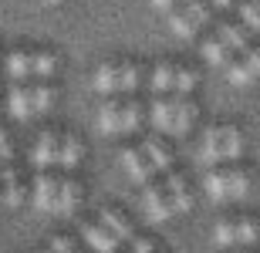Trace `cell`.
I'll list each match as a JSON object with an SVG mask.
<instances>
[{
  "label": "cell",
  "mask_w": 260,
  "mask_h": 253,
  "mask_svg": "<svg viewBox=\"0 0 260 253\" xmlns=\"http://www.w3.org/2000/svg\"><path fill=\"white\" fill-rule=\"evenodd\" d=\"M260 240V223L250 216H237V220H223L213 230V243L230 250V246H253Z\"/></svg>",
  "instance_id": "cell-4"
},
{
  "label": "cell",
  "mask_w": 260,
  "mask_h": 253,
  "mask_svg": "<svg viewBox=\"0 0 260 253\" xmlns=\"http://www.w3.org/2000/svg\"><path fill=\"white\" fill-rule=\"evenodd\" d=\"M128 250H132V253H166L162 246L152 243L149 236H132V240H128Z\"/></svg>",
  "instance_id": "cell-30"
},
{
  "label": "cell",
  "mask_w": 260,
  "mask_h": 253,
  "mask_svg": "<svg viewBox=\"0 0 260 253\" xmlns=\"http://www.w3.org/2000/svg\"><path fill=\"white\" fill-rule=\"evenodd\" d=\"M7 112L17 122H27V118H34V112H30V85H10L7 91Z\"/></svg>",
  "instance_id": "cell-18"
},
{
  "label": "cell",
  "mask_w": 260,
  "mask_h": 253,
  "mask_svg": "<svg viewBox=\"0 0 260 253\" xmlns=\"http://www.w3.org/2000/svg\"><path fill=\"white\" fill-rule=\"evenodd\" d=\"M85 189L71 179V175H58V196H54V216H71L81 206Z\"/></svg>",
  "instance_id": "cell-13"
},
{
  "label": "cell",
  "mask_w": 260,
  "mask_h": 253,
  "mask_svg": "<svg viewBox=\"0 0 260 253\" xmlns=\"http://www.w3.org/2000/svg\"><path fill=\"white\" fill-rule=\"evenodd\" d=\"M142 118H145V108L135 98H125V101L108 98L105 105L98 108V132H105V135H128V132H135L142 125Z\"/></svg>",
  "instance_id": "cell-2"
},
{
  "label": "cell",
  "mask_w": 260,
  "mask_h": 253,
  "mask_svg": "<svg viewBox=\"0 0 260 253\" xmlns=\"http://www.w3.org/2000/svg\"><path fill=\"white\" fill-rule=\"evenodd\" d=\"M203 58L210 61L213 68H223V71H226V68H230V61H233V51L226 48L220 38H206V41H203Z\"/></svg>",
  "instance_id": "cell-23"
},
{
  "label": "cell",
  "mask_w": 260,
  "mask_h": 253,
  "mask_svg": "<svg viewBox=\"0 0 260 253\" xmlns=\"http://www.w3.org/2000/svg\"><path fill=\"white\" fill-rule=\"evenodd\" d=\"M10 162H14V142L7 128H0V166H10Z\"/></svg>",
  "instance_id": "cell-31"
},
{
  "label": "cell",
  "mask_w": 260,
  "mask_h": 253,
  "mask_svg": "<svg viewBox=\"0 0 260 253\" xmlns=\"http://www.w3.org/2000/svg\"><path fill=\"white\" fill-rule=\"evenodd\" d=\"M155 10H176V4H183V0H149Z\"/></svg>",
  "instance_id": "cell-32"
},
{
  "label": "cell",
  "mask_w": 260,
  "mask_h": 253,
  "mask_svg": "<svg viewBox=\"0 0 260 253\" xmlns=\"http://www.w3.org/2000/svg\"><path fill=\"white\" fill-rule=\"evenodd\" d=\"M162 189L169 193L176 213H189V209H193V193H189V183H186L183 172H176V169H173V172H166L162 175Z\"/></svg>",
  "instance_id": "cell-14"
},
{
  "label": "cell",
  "mask_w": 260,
  "mask_h": 253,
  "mask_svg": "<svg viewBox=\"0 0 260 253\" xmlns=\"http://www.w3.org/2000/svg\"><path fill=\"white\" fill-rule=\"evenodd\" d=\"M24 196H27V189H24V179H20L17 166L10 162V166H0V203L10 206V209H17L20 203H24Z\"/></svg>",
  "instance_id": "cell-9"
},
{
  "label": "cell",
  "mask_w": 260,
  "mask_h": 253,
  "mask_svg": "<svg viewBox=\"0 0 260 253\" xmlns=\"http://www.w3.org/2000/svg\"><path fill=\"white\" fill-rule=\"evenodd\" d=\"M142 88V68L135 61H122L118 64V95H135Z\"/></svg>",
  "instance_id": "cell-25"
},
{
  "label": "cell",
  "mask_w": 260,
  "mask_h": 253,
  "mask_svg": "<svg viewBox=\"0 0 260 253\" xmlns=\"http://www.w3.org/2000/svg\"><path fill=\"white\" fill-rule=\"evenodd\" d=\"M38 253H51V250H48V246H44V250H38Z\"/></svg>",
  "instance_id": "cell-35"
},
{
  "label": "cell",
  "mask_w": 260,
  "mask_h": 253,
  "mask_svg": "<svg viewBox=\"0 0 260 253\" xmlns=\"http://www.w3.org/2000/svg\"><path fill=\"white\" fill-rule=\"evenodd\" d=\"M210 7H216V10H223V7H230V0H206Z\"/></svg>",
  "instance_id": "cell-33"
},
{
  "label": "cell",
  "mask_w": 260,
  "mask_h": 253,
  "mask_svg": "<svg viewBox=\"0 0 260 253\" xmlns=\"http://www.w3.org/2000/svg\"><path fill=\"white\" fill-rule=\"evenodd\" d=\"M81 156H85V146L78 142L75 135H61V152H58V169H64V172H71V169L81 162Z\"/></svg>",
  "instance_id": "cell-22"
},
{
  "label": "cell",
  "mask_w": 260,
  "mask_h": 253,
  "mask_svg": "<svg viewBox=\"0 0 260 253\" xmlns=\"http://www.w3.org/2000/svg\"><path fill=\"white\" fill-rule=\"evenodd\" d=\"M203 189L213 203H230V199H243L250 189V175L247 169L226 166V169H210L203 175Z\"/></svg>",
  "instance_id": "cell-3"
},
{
  "label": "cell",
  "mask_w": 260,
  "mask_h": 253,
  "mask_svg": "<svg viewBox=\"0 0 260 253\" xmlns=\"http://www.w3.org/2000/svg\"><path fill=\"white\" fill-rule=\"evenodd\" d=\"M142 152H145V159L152 162L155 172H162V175L173 172V162H176V159H173V149L166 146L162 138H145V142H142Z\"/></svg>",
  "instance_id": "cell-16"
},
{
  "label": "cell",
  "mask_w": 260,
  "mask_h": 253,
  "mask_svg": "<svg viewBox=\"0 0 260 253\" xmlns=\"http://www.w3.org/2000/svg\"><path fill=\"white\" fill-rule=\"evenodd\" d=\"M54 196H58V175L54 172H38L34 175V189H30V203L38 213H54Z\"/></svg>",
  "instance_id": "cell-12"
},
{
  "label": "cell",
  "mask_w": 260,
  "mask_h": 253,
  "mask_svg": "<svg viewBox=\"0 0 260 253\" xmlns=\"http://www.w3.org/2000/svg\"><path fill=\"white\" fill-rule=\"evenodd\" d=\"M196 118H200V108H196L193 98H179L173 95V112H169V132L166 135H186L189 128L196 125Z\"/></svg>",
  "instance_id": "cell-8"
},
{
  "label": "cell",
  "mask_w": 260,
  "mask_h": 253,
  "mask_svg": "<svg viewBox=\"0 0 260 253\" xmlns=\"http://www.w3.org/2000/svg\"><path fill=\"white\" fill-rule=\"evenodd\" d=\"M196 85H200V75H196L193 68H176V78H173V95L189 98V95L196 91Z\"/></svg>",
  "instance_id": "cell-27"
},
{
  "label": "cell",
  "mask_w": 260,
  "mask_h": 253,
  "mask_svg": "<svg viewBox=\"0 0 260 253\" xmlns=\"http://www.w3.org/2000/svg\"><path fill=\"white\" fill-rule=\"evenodd\" d=\"M7 78L17 85L24 78H34V54L30 51H10L7 54Z\"/></svg>",
  "instance_id": "cell-20"
},
{
  "label": "cell",
  "mask_w": 260,
  "mask_h": 253,
  "mask_svg": "<svg viewBox=\"0 0 260 253\" xmlns=\"http://www.w3.org/2000/svg\"><path fill=\"white\" fill-rule=\"evenodd\" d=\"M98 226H102L105 233H112L118 243H128V240L135 236L132 223H128L125 213H118V209H102V213H98Z\"/></svg>",
  "instance_id": "cell-15"
},
{
  "label": "cell",
  "mask_w": 260,
  "mask_h": 253,
  "mask_svg": "<svg viewBox=\"0 0 260 253\" xmlns=\"http://www.w3.org/2000/svg\"><path fill=\"white\" fill-rule=\"evenodd\" d=\"M30 54H34V78L38 81L51 78V75L58 71V58H54L51 51H30Z\"/></svg>",
  "instance_id": "cell-28"
},
{
  "label": "cell",
  "mask_w": 260,
  "mask_h": 253,
  "mask_svg": "<svg viewBox=\"0 0 260 253\" xmlns=\"http://www.w3.org/2000/svg\"><path fill=\"white\" fill-rule=\"evenodd\" d=\"M216 38H220L233 54H247V51L253 48L250 44V30L237 27V24H220V27H216Z\"/></svg>",
  "instance_id": "cell-19"
},
{
  "label": "cell",
  "mask_w": 260,
  "mask_h": 253,
  "mask_svg": "<svg viewBox=\"0 0 260 253\" xmlns=\"http://www.w3.org/2000/svg\"><path fill=\"white\" fill-rule=\"evenodd\" d=\"M240 20H243V27H247V30H253V34H260V7L253 4V0L240 7Z\"/></svg>",
  "instance_id": "cell-29"
},
{
  "label": "cell",
  "mask_w": 260,
  "mask_h": 253,
  "mask_svg": "<svg viewBox=\"0 0 260 253\" xmlns=\"http://www.w3.org/2000/svg\"><path fill=\"white\" fill-rule=\"evenodd\" d=\"M44 4H64V0H44Z\"/></svg>",
  "instance_id": "cell-34"
},
{
  "label": "cell",
  "mask_w": 260,
  "mask_h": 253,
  "mask_svg": "<svg viewBox=\"0 0 260 253\" xmlns=\"http://www.w3.org/2000/svg\"><path fill=\"white\" fill-rule=\"evenodd\" d=\"M173 78H176V68L173 64H155L152 75H149V88H152V95L155 98H166V95H173Z\"/></svg>",
  "instance_id": "cell-21"
},
{
  "label": "cell",
  "mask_w": 260,
  "mask_h": 253,
  "mask_svg": "<svg viewBox=\"0 0 260 253\" xmlns=\"http://www.w3.org/2000/svg\"><path fill=\"white\" fill-rule=\"evenodd\" d=\"M142 213L152 220V223H166L176 216V206L169 199V193L162 189V183H149L142 186Z\"/></svg>",
  "instance_id": "cell-6"
},
{
  "label": "cell",
  "mask_w": 260,
  "mask_h": 253,
  "mask_svg": "<svg viewBox=\"0 0 260 253\" xmlns=\"http://www.w3.org/2000/svg\"><path fill=\"white\" fill-rule=\"evenodd\" d=\"M51 105H54V88L44 85V81L30 85V112H34V115H44Z\"/></svg>",
  "instance_id": "cell-26"
},
{
  "label": "cell",
  "mask_w": 260,
  "mask_h": 253,
  "mask_svg": "<svg viewBox=\"0 0 260 253\" xmlns=\"http://www.w3.org/2000/svg\"><path fill=\"white\" fill-rule=\"evenodd\" d=\"M95 91L98 95H118V64H112V61H105V64H98L95 71Z\"/></svg>",
  "instance_id": "cell-24"
},
{
  "label": "cell",
  "mask_w": 260,
  "mask_h": 253,
  "mask_svg": "<svg viewBox=\"0 0 260 253\" xmlns=\"http://www.w3.org/2000/svg\"><path fill=\"white\" fill-rule=\"evenodd\" d=\"M240 156H243V135L233 125L210 128L200 138V149H196V162L200 166H220V162H233Z\"/></svg>",
  "instance_id": "cell-1"
},
{
  "label": "cell",
  "mask_w": 260,
  "mask_h": 253,
  "mask_svg": "<svg viewBox=\"0 0 260 253\" xmlns=\"http://www.w3.org/2000/svg\"><path fill=\"white\" fill-rule=\"evenodd\" d=\"M81 236H85V243L91 246V253H122L118 250L122 243H118L112 233H105L98 223H85L81 226Z\"/></svg>",
  "instance_id": "cell-17"
},
{
  "label": "cell",
  "mask_w": 260,
  "mask_h": 253,
  "mask_svg": "<svg viewBox=\"0 0 260 253\" xmlns=\"http://www.w3.org/2000/svg\"><path fill=\"white\" fill-rule=\"evenodd\" d=\"M122 166H125L128 179H132V183H139V186H149L155 179V169H152V162L145 159L142 146H128L125 152H122Z\"/></svg>",
  "instance_id": "cell-10"
},
{
  "label": "cell",
  "mask_w": 260,
  "mask_h": 253,
  "mask_svg": "<svg viewBox=\"0 0 260 253\" xmlns=\"http://www.w3.org/2000/svg\"><path fill=\"white\" fill-rule=\"evenodd\" d=\"M226 78H230V85H250V81H257L260 78V48H250L237 61H230Z\"/></svg>",
  "instance_id": "cell-11"
},
{
  "label": "cell",
  "mask_w": 260,
  "mask_h": 253,
  "mask_svg": "<svg viewBox=\"0 0 260 253\" xmlns=\"http://www.w3.org/2000/svg\"><path fill=\"white\" fill-rule=\"evenodd\" d=\"M58 152H61V135L58 132H41L34 149H30V162L38 172H51L58 166Z\"/></svg>",
  "instance_id": "cell-7"
},
{
  "label": "cell",
  "mask_w": 260,
  "mask_h": 253,
  "mask_svg": "<svg viewBox=\"0 0 260 253\" xmlns=\"http://www.w3.org/2000/svg\"><path fill=\"white\" fill-rule=\"evenodd\" d=\"M206 20H210V4L206 0H183L176 10H169V27L179 38H193Z\"/></svg>",
  "instance_id": "cell-5"
}]
</instances>
